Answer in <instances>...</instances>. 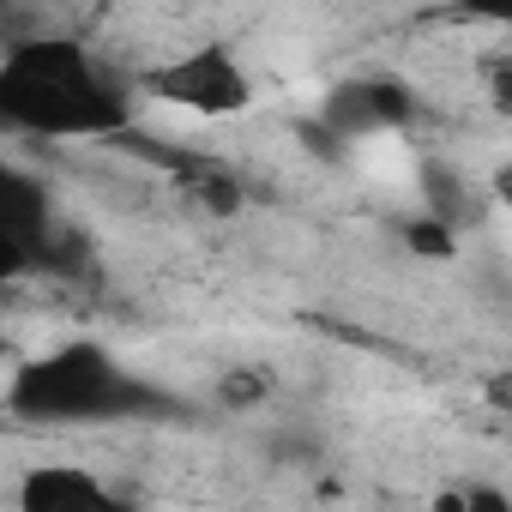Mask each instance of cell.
Wrapping results in <instances>:
<instances>
[{
	"mask_svg": "<svg viewBox=\"0 0 512 512\" xmlns=\"http://www.w3.org/2000/svg\"><path fill=\"white\" fill-rule=\"evenodd\" d=\"M217 398L229 410H253L260 398H272V374H260V368H229L223 386H217Z\"/></svg>",
	"mask_w": 512,
	"mask_h": 512,
	"instance_id": "obj_7",
	"label": "cell"
},
{
	"mask_svg": "<svg viewBox=\"0 0 512 512\" xmlns=\"http://www.w3.org/2000/svg\"><path fill=\"white\" fill-rule=\"evenodd\" d=\"M458 7H464L470 19H482V25H500V31H512V0H458Z\"/></svg>",
	"mask_w": 512,
	"mask_h": 512,
	"instance_id": "obj_9",
	"label": "cell"
},
{
	"mask_svg": "<svg viewBox=\"0 0 512 512\" xmlns=\"http://www.w3.org/2000/svg\"><path fill=\"white\" fill-rule=\"evenodd\" d=\"M482 91H488V103H494L500 115H512V55L488 61V73H482Z\"/></svg>",
	"mask_w": 512,
	"mask_h": 512,
	"instance_id": "obj_8",
	"label": "cell"
},
{
	"mask_svg": "<svg viewBox=\"0 0 512 512\" xmlns=\"http://www.w3.org/2000/svg\"><path fill=\"white\" fill-rule=\"evenodd\" d=\"M109 488L79 470V464H37L25 482H19V506L25 512H55V506H103Z\"/></svg>",
	"mask_w": 512,
	"mask_h": 512,
	"instance_id": "obj_6",
	"label": "cell"
},
{
	"mask_svg": "<svg viewBox=\"0 0 512 512\" xmlns=\"http://www.w3.org/2000/svg\"><path fill=\"white\" fill-rule=\"evenodd\" d=\"M145 91L157 103L193 115V121H229V115H241L253 103V79H247V67H241V55L229 43H199V49L163 61L145 79Z\"/></svg>",
	"mask_w": 512,
	"mask_h": 512,
	"instance_id": "obj_3",
	"label": "cell"
},
{
	"mask_svg": "<svg viewBox=\"0 0 512 512\" xmlns=\"http://www.w3.org/2000/svg\"><path fill=\"white\" fill-rule=\"evenodd\" d=\"M7 410L25 422H145L175 404L145 374H133L121 356L79 338V344H61L25 362L7 386Z\"/></svg>",
	"mask_w": 512,
	"mask_h": 512,
	"instance_id": "obj_2",
	"label": "cell"
},
{
	"mask_svg": "<svg viewBox=\"0 0 512 512\" xmlns=\"http://www.w3.org/2000/svg\"><path fill=\"white\" fill-rule=\"evenodd\" d=\"M416 91L404 85V79H386V73H374V79H338L332 91H326V103H320V133L332 139V145H356V139H380V133H404L410 121H416Z\"/></svg>",
	"mask_w": 512,
	"mask_h": 512,
	"instance_id": "obj_5",
	"label": "cell"
},
{
	"mask_svg": "<svg viewBox=\"0 0 512 512\" xmlns=\"http://www.w3.org/2000/svg\"><path fill=\"white\" fill-rule=\"evenodd\" d=\"M133 115L127 79H115L91 43L61 31H13L0 55V121L31 139H103Z\"/></svg>",
	"mask_w": 512,
	"mask_h": 512,
	"instance_id": "obj_1",
	"label": "cell"
},
{
	"mask_svg": "<svg viewBox=\"0 0 512 512\" xmlns=\"http://www.w3.org/2000/svg\"><path fill=\"white\" fill-rule=\"evenodd\" d=\"M0 266H7V278L73 266V235L49 211V187L25 169L0 175Z\"/></svg>",
	"mask_w": 512,
	"mask_h": 512,
	"instance_id": "obj_4",
	"label": "cell"
},
{
	"mask_svg": "<svg viewBox=\"0 0 512 512\" xmlns=\"http://www.w3.org/2000/svg\"><path fill=\"white\" fill-rule=\"evenodd\" d=\"M494 193H500V199H506V205H512V163H506V169H500V175H494Z\"/></svg>",
	"mask_w": 512,
	"mask_h": 512,
	"instance_id": "obj_10",
	"label": "cell"
}]
</instances>
